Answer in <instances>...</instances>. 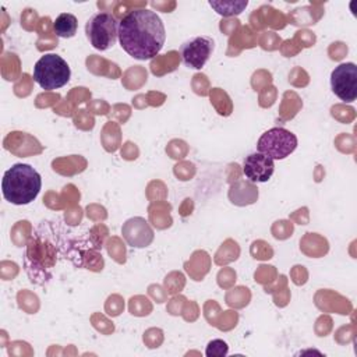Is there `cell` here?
Wrapping results in <instances>:
<instances>
[{
	"instance_id": "1",
	"label": "cell",
	"mask_w": 357,
	"mask_h": 357,
	"mask_svg": "<svg viewBox=\"0 0 357 357\" xmlns=\"http://www.w3.org/2000/svg\"><path fill=\"white\" fill-rule=\"evenodd\" d=\"M166 40V29L160 17L148 8H135L119 22V42L121 49L137 60L158 56Z\"/></svg>"
},
{
	"instance_id": "2",
	"label": "cell",
	"mask_w": 357,
	"mask_h": 357,
	"mask_svg": "<svg viewBox=\"0 0 357 357\" xmlns=\"http://www.w3.org/2000/svg\"><path fill=\"white\" fill-rule=\"evenodd\" d=\"M42 187L40 174L26 163H15L6 170L1 180V191L6 201L14 205L31 204Z\"/></svg>"
},
{
	"instance_id": "3",
	"label": "cell",
	"mask_w": 357,
	"mask_h": 357,
	"mask_svg": "<svg viewBox=\"0 0 357 357\" xmlns=\"http://www.w3.org/2000/svg\"><path fill=\"white\" fill-rule=\"evenodd\" d=\"M71 77L67 61L59 54L49 53L42 56L33 66V81L45 91L64 86Z\"/></svg>"
},
{
	"instance_id": "4",
	"label": "cell",
	"mask_w": 357,
	"mask_h": 357,
	"mask_svg": "<svg viewBox=\"0 0 357 357\" xmlns=\"http://www.w3.org/2000/svg\"><path fill=\"white\" fill-rule=\"evenodd\" d=\"M85 33L89 43L103 52L113 47L119 39V22L112 13L100 11L86 21Z\"/></svg>"
},
{
	"instance_id": "5",
	"label": "cell",
	"mask_w": 357,
	"mask_h": 357,
	"mask_svg": "<svg viewBox=\"0 0 357 357\" xmlns=\"http://www.w3.org/2000/svg\"><path fill=\"white\" fill-rule=\"evenodd\" d=\"M296 148L297 137L283 127L269 128L259 137L257 142L258 152L266 155L272 160H282L290 156Z\"/></svg>"
},
{
	"instance_id": "6",
	"label": "cell",
	"mask_w": 357,
	"mask_h": 357,
	"mask_svg": "<svg viewBox=\"0 0 357 357\" xmlns=\"http://www.w3.org/2000/svg\"><path fill=\"white\" fill-rule=\"evenodd\" d=\"M333 93L343 102H354L357 98V66L342 63L331 74Z\"/></svg>"
},
{
	"instance_id": "7",
	"label": "cell",
	"mask_w": 357,
	"mask_h": 357,
	"mask_svg": "<svg viewBox=\"0 0 357 357\" xmlns=\"http://www.w3.org/2000/svg\"><path fill=\"white\" fill-rule=\"evenodd\" d=\"M215 49V42L209 36H195L184 42L180 47V56L185 67L201 70L209 60Z\"/></svg>"
},
{
	"instance_id": "8",
	"label": "cell",
	"mask_w": 357,
	"mask_h": 357,
	"mask_svg": "<svg viewBox=\"0 0 357 357\" xmlns=\"http://www.w3.org/2000/svg\"><path fill=\"white\" fill-rule=\"evenodd\" d=\"M275 170L273 160L264 153L254 152L245 156L243 163V173L250 183L268 181Z\"/></svg>"
},
{
	"instance_id": "9",
	"label": "cell",
	"mask_w": 357,
	"mask_h": 357,
	"mask_svg": "<svg viewBox=\"0 0 357 357\" xmlns=\"http://www.w3.org/2000/svg\"><path fill=\"white\" fill-rule=\"evenodd\" d=\"M123 237L135 248L148 247L153 240V231L144 218H131L123 226Z\"/></svg>"
},
{
	"instance_id": "10",
	"label": "cell",
	"mask_w": 357,
	"mask_h": 357,
	"mask_svg": "<svg viewBox=\"0 0 357 357\" xmlns=\"http://www.w3.org/2000/svg\"><path fill=\"white\" fill-rule=\"evenodd\" d=\"M258 198V188L254 185V183H245V181H237L233 184L229 190V199L231 204L244 206L254 204Z\"/></svg>"
},
{
	"instance_id": "11",
	"label": "cell",
	"mask_w": 357,
	"mask_h": 357,
	"mask_svg": "<svg viewBox=\"0 0 357 357\" xmlns=\"http://www.w3.org/2000/svg\"><path fill=\"white\" fill-rule=\"evenodd\" d=\"M77 28H78V21L75 15L70 13L60 14L53 22V31L59 38H66V39L73 38L77 32Z\"/></svg>"
},
{
	"instance_id": "12",
	"label": "cell",
	"mask_w": 357,
	"mask_h": 357,
	"mask_svg": "<svg viewBox=\"0 0 357 357\" xmlns=\"http://www.w3.org/2000/svg\"><path fill=\"white\" fill-rule=\"evenodd\" d=\"M209 6L220 15L223 17H231L238 15L244 11V8L248 6L247 0L241 1H209Z\"/></svg>"
},
{
	"instance_id": "13",
	"label": "cell",
	"mask_w": 357,
	"mask_h": 357,
	"mask_svg": "<svg viewBox=\"0 0 357 357\" xmlns=\"http://www.w3.org/2000/svg\"><path fill=\"white\" fill-rule=\"evenodd\" d=\"M227 353H229V346L222 339H213L206 344L205 356L208 357H223V356H227Z\"/></svg>"
}]
</instances>
